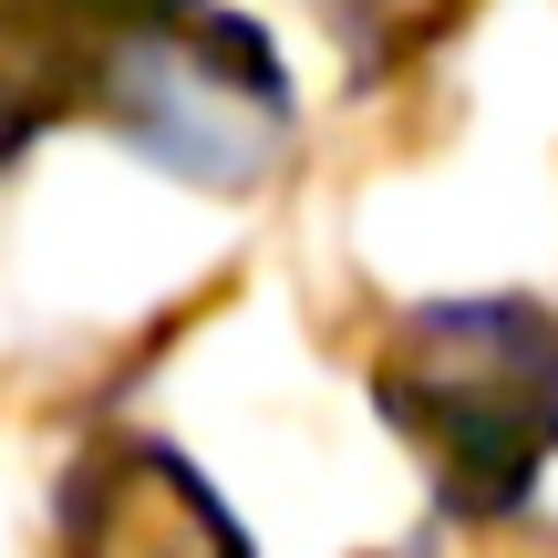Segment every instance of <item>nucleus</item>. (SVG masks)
Here are the masks:
<instances>
[{
	"label": "nucleus",
	"mask_w": 558,
	"mask_h": 558,
	"mask_svg": "<svg viewBox=\"0 0 558 558\" xmlns=\"http://www.w3.org/2000/svg\"><path fill=\"white\" fill-rule=\"evenodd\" d=\"M383 403L456 497H518L527 465L558 445V320L518 300L424 311L393 331Z\"/></svg>",
	"instance_id": "1"
},
{
	"label": "nucleus",
	"mask_w": 558,
	"mask_h": 558,
	"mask_svg": "<svg viewBox=\"0 0 558 558\" xmlns=\"http://www.w3.org/2000/svg\"><path fill=\"white\" fill-rule=\"evenodd\" d=\"M104 114L145 145L156 166L197 186H248L290 135V94L259 62V41H228V32H186V21H145L104 52L94 73Z\"/></svg>",
	"instance_id": "2"
},
{
	"label": "nucleus",
	"mask_w": 558,
	"mask_h": 558,
	"mask_svg": "<svg viewBox=\"0 0 558 558\" xmlns=\"http://www.w3.org/2000/svg\"><path fill=\"white\" fill-rule=\"evenodd\" d=\"M83 558H239V538L218 527V507L186 465L124 456L83 497Z\"/></svg>",
	"instance_id": "3"
},
{
	"label": "nucleus",
	"mask_w": 558,
	"mask_h": 558,
	"mask_svg": "<svg viewBox=\"0 0 558 558\" xmlns=\"http://www.w3.org/2000/svg\"><path fill=\"white\" fill-rule=\"evenodd\" d=\"M52 94H62V52H52V32H41L21 0H0V156H11V145L32 135L41 114H52Z\"/></svg>",
	"instance_id": "4"
}]
</instances>
